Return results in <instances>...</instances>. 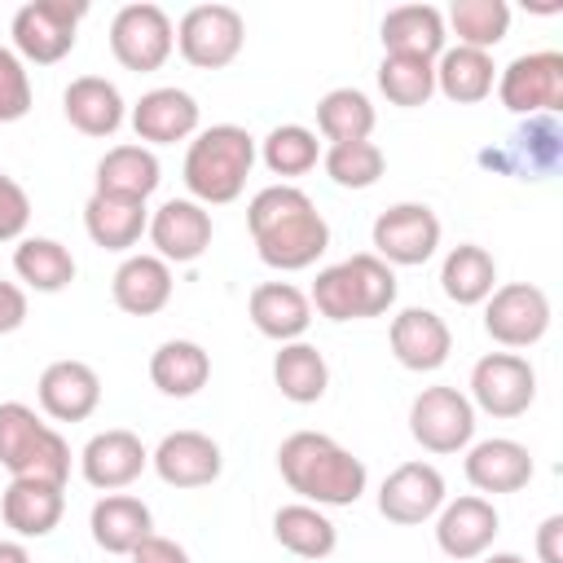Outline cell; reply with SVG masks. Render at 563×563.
Listing matches in <instances>:
<instances>
[{
  "label": "cell",
  "mask_w": 563,
  "mask_h": 563,
  "mask_svg": "<svg viewBox=\"0 0 563 563\" xmlns=\"http://www.w3.org/2000/svg\"><path fill=\"white\" fill-rule=\"evenodd\" d=\"M255 255L277 273L312 268L330 246V224L299 185H268L246 207Z\"/></svg>",
  "instance_id": "6da1fadb"
},
{
  "label": "cell",
  "mask_w": 563,
  "mask_h": 563,
  "mask_svg": "<svg viewBox=\"0 0 563 563\" xmlns=\"http://www.w3.org/2000/svg\"><path fill=\"white\" fill-rule=\"evenodd\" d=\"M277 471L308 506H352L369 484L365 462L325 431L286 435L277 449Z\"/></svg>",
  "instance_id": "7a4b0ae2"
},
{
  "label": "cell",
  "mask_w": 563,
  "mask_h": 563,
  "mask_svg": "<svg viewBox=\"0 0 563 563\" xmlns=\"http://www.w3.org/2000/svg\"><path fill=\"white\" fill-rule=\"evenodd\" d=\"M255 167V136L238 123L202 128L185 150V189L202 207H224L242 198Z\"/></svg>",
  "instance_id": "3957f363"
},
{
  "label": "cell",
  "mask_w": 563,
  "mask_h": 563,
  "mask_svg": "<svg viewBox=\"0 0 563 563\" xmlns=\"http://www.w3.org/2000/svg\"><path fill=\"white\" fill-rule=\"evenodd\" d=\"M308 303L325 317V321H365V317H383L396 303V273L391 264H383L374 251L347 255L330 268L317 273Z\"/></svg>",
  "instance_id": "277c9868"
},
{
  "label": "cell",
  "mask_w": 563,
  "mask_h": 563,
  "mask_svg": "<svg viewBox=\"0 0 563 563\" xmlns=\"http://www.w3.org/2000/svg\"><path fill=\"white\" fill-rule=\"evenodd\" d=\"M0 466L13 479L66 484V475H70V444L31 405L4 400L0 405Z\"/></svg>",
  "instance_id": "5b68a950"
},
{
  "label": "cell",
  "mask_w": 563,
  "mask_h": 563,
  "mask_svg": "<svg viewBox=\"0 0 563 563\" xmlns=\"http://www.w3.org/2000/svg\"><path fill=\"white\" fill-rule=\"evenodd\" d=\"M84 13H88L84 0H26L13 13V26H9L13 53L22 62H35V66L62 62L79 40Z\"/></svg>",
  "instance_id": "8992f818"
},
{
  "label": "cell",
  "mask_w": 563,
  "mask_h": 563,
  "mask_svg": "<svg viewBox=\"0 0 563 563\" xmlns=\"http://www.w3.org/2000/svg\"><path fill=\"white\" fill-rule=\"evenodd\" d=\"M246 44V22L233 4H194L176 22V48L198 70H224Z\"/></svg>",
  "instance_id": "52a82bcc"
},
{
  "label": "cell",
  "mask_w": 563,
  "mask_h": 563,
  "mask_svg": "<svg viewBox=\"0 0 563 563\" xmlns=\"http://www.w3.org/2000/svg\"><path fill=\"white\" fill-rule=\"evenodd\" d=\"M176 48V26L167 18V9L158 4H123L110 22V53L123 70L150 75L158 70Z\"/></svg>",
  "instance_id": "ba28073f"
},
{
  "label": "cell",
  "mask_w": 563,
  "mask_h": 563,
  "mask_svg": "<svg viewBox=\"0 0 563 563\" xmlns=\"http://www.w3.org/2000/svg\"><path fill=\"white\" fill-rule=\"evenodd\" d=\"M497 101L510 114H554L563 106V53H519L510 66L497 70Z\"/></svg>",
  "instance_id": "9c48e42d"
},
{
  "label": "cell",
  "mask_w": 563,
  "mask_h": 563,
  "mask_svg": "<svg viewBox=\"0 0 563 563\" xmlns=\"http://www.w3.org/2000/svg\"><path fill=\"white\" fill-rule=\"evenodd\" d=\"M369 242H374V255L391 268L427 264L440 246V216L427 202H396V207L378 211Z\"/></svg>",
  "instance_id": "30bf717a"
},
{
  "label": "cell",
  "mask_w": 563,
  "mask_h": 563,
  "mask_svg": "<svg viewBox=\"0 0 563 563\" xmlns=\"http://www.w3.org/2000/svg\"><path fill=\"white\" fill-rule=\"evenodd\" d=\"M409 435L427 453H462L475 435V405L457 387H422L409 405Z\"/></svg>",
  "instance_id": "8fae6325"
},
{
  "label": "cell",
  "mask_w": 563,
  "mask_h": 563,
  "mask_svg": "<svg viewBox=\"0 0 563 563\" xmlns=\"http://www.w3.org/2000/svg\"><path fill=\"white\" fill-rule=\"evenodd\" d=\"M484 330L501 347H532L550 330V299L532 282H506L484 299Z\"/></svg>",
  "instance_id": "7c38bea8"
},
{
  "label": "cell",
  "mask_w": 563,
  "mask_h": 563,
  "mask_svg": "<svg viewBox=\"0 0 563 563\" xmlns=\"http://www.w3.org/2000/svg\"><path fill=\"white\" fill-rule=\"evenodd\" d=\"M466 400L493 418H519L537 400V369L515 352H488L471 369Z\"/></svg>",
  "instance_id": "4fadbf2b"
},
{
  "label": "cell",
  "mask_w": 563,
  "mask_h": 563,
  "mask_svg": "<svg viewBox=\"0 0 563 563\" xmlns=\"http://www.w3.org/2000/svg\"><path fill=\"white\" fill-rule=\"evenodd\" d=\"M440 506H444V475L431 462H400L378 488V515L400 528L435 519Z\"/></svg>",
  "instance_id": "5bb4252c"
},
{
  "label": "cell",
  "mask_w": 563,
  "mask_h": 563,
  "mask_svg": "<svg viewBox=\"0 0 563 563\" xmlns=\"http://www.w3.org/2000/svg\"><path fill=\"white\" fill-rule=\"evenodd\" d=\"M150 242L154 255L167 264H194L202 260V251L211 246V211L194 198H167L154 216H150Z\"/></svg>",
  "instance_id": "9a60e30c"
},
{
  "label": "cell",
  "mask_w": 563,
  "mask_h": 563,
  "mask_svg": "<svg viewBox=\"0 0 563 563\" xmlns=\"http://www.w3.org/2000/svg\"><path fill=\"white\" fill-rule=\"evenodd\" d=\"M150 466L167 488H207L224 471V453L202 431H167L150 453Z\"/></svg>",
  "instance_id": "2e32d148"
},
{
  "label": "cell",
  "mask_w": 563,
  "mask_h": 563,
  "mask_svg": "<svg viewBox=\"0 0 563 563\" xmlns=\"http://www.w3.org/2000/svg\"><path fill=\"white\" fill-rule=\"evenodd\" d=\"M501 532V519L493 510L488 497H457V501H444L440 515H435V545L457 559V563H471V559H484L488 545L497 541Z\"/></svg>",
  "instance_id": "e0dca14e"
},
{
  "label": "cell",
  "mask_w": 563,
  "mask_h": 563,
  "mask_svg": "<svg viewBox=\"0 0 563 563\" xmlns=\"http://www.w3.org/2000/svg\"><path fill=\"white\" fill-rule=\"evenodd\" d=\"M150 466V449L141 444L136 431H123V427H110V431H97L84 453H79V471L92 488L101 493H119L128 488L132 479H141V471Z\"/></svg>",
  "instance_id": "ac0fdd59"
},
{
  "label": "cell",
  "mask_w": 563,
  "mask_h": 563,
  "mask_svg": "<svg viewBox=\"0 0 563 563\" xmlns=\"http://www.w3.org/2000/svg\"><path fill=\"white\" fill-rule=\"evenodd\" d=\"M387 343H391V356L413 374L440 369L449 361V352H453V334H449L444 317L431 312V308H400L391 317Z\"/></svg>",
  "instance_id": "d6986e66"
},
{
  "label": "cell",
  "mask_w": 563,
  "mask_h": 563,
  "mask_svg": "<svg viewBox=\"0 0 563 563\" xmlns=\"http://www.w3.org/2000/svg\"><path fill=\"white\" fill-rule=\"evenodd\" d=\"M35 396L53 422H84L101 405V378L88 361H53L44 365Z\"/></svg>",
  "instance_id": "ffe728a7"
},
{
  "label": "cell",
  "mask_w": 563,
  "mask_h": 563,
  "mask_svg": "<svg viewBox=\"0 0 563 563\" xmlns=\"http://www.w3.org/2000/svg\"><path fill=\"white\" fill-rule=\"evenodd\" d=\"M198 101L185 88H150L132 106V132L141 145H176L198 136Z\"/></svg>",
  "instance_id": "44dd1931"
},
{
  "label": "cell",
  "mask_w": 563,
  "mask_h": 563,
  "mask_svg": "<svg viewBox=\"0 0 563 563\" xmlns=\"http://www.w3.org/2000/svg\"><path fill=\"white\" fill-rule=\"evenodd\" d=\"M66 510V484H48V479H9V488L0 493V519L4 528H13L22 541H40L62 523Z\"/></svg>",
  "instance_id": "7402d4cb"
},
{
  "label": "cell",
  "mask_w": 563,
  "mask_h": 563,
  "mask_svg": "<svg viewBox=\"0 0 563 563\" xmlns=\"http://www.w3.org/2000/svg\"><path fill=\"white\" fill-rule=\"evenodd\" d=\"M172 264L158 255H128L110 277V299L128 317H154L172 303Z\"/></svg>",
  "instance_id": "603a6c76"
},
{
  "label": "cell",
  "mask_w": 563,
  "mask_h": 563,
  "mask_svg": "<svg viewBox=\"0 0 563 563\" xmlns=\"http://www.w3.org/2000/svg\"><path fill=\"white\" fill-rule=\"evenodd\" d=\"M62 114L84 136H114L123 128V119H128V106H123V92L110 79L79 75L62 92Z\"/></svg>",
  "instance_id": "cb8c5ba5"
},
{
  "label": "cell",
  "mask_w": 563,
  "mask_h": 563,
  "mask_svg": "<svg viewBox=\"0 0 563 563\" xmlns=\"http://www.w3.org/2000/svg\"><path fill=\"white\" fill-rule=\"evenodd\" d=\"M466 479L479 493H519L532 479V453L528 444L506 440V435L466 444Z\"/></svg>",
  "instance_id": "d4e9b609"
},
{
  "label": "cell",
  "mask_w": 563,
  "mask_h": 563,
  "mask_svg": "<svg viewBox=\"0 0 563 563\" xmlns=\"http://www.w3.org/2000/svg\"><path fill=\"white\" fill-rule=\"evenodd\" d=\"M246 312H251V325L273 343H295L312 325V303L290 282H260L246 299Z\"/></svg>",
  "instance_id": "484cf974"
},
{
  "label": "cell",
  "mask_w": 563,
  "mask_h": 563,
  "mask_svg": "<svg viewBox=\"0 0 563 563\" xmlns=\"http://www.w3.org/2000/svg\"><path fill=\"white\" fill-rule=\"evenodd\" d=\"M378 31H383V53L422 57V62H435L449 40L444 13L435 4H396V9H387Z\"/></svg>",
  "instance_id": "4316f807"
},
{
  "label": "cell",
  "mask_w": 563,
  "mask_h": 563,
  "mask_svg": "<svg viewBox=\"0 0 563 563\" xmlns=\"http://www.w3.org/2000/svg\"><path fill=\"white\" fill-rule=\"evenodd\" d=\"M163 180V167L154 158L150 145H114L97 158V189L106 198H128V202H145Z\"/></svg>",
  "instance_id": "83f0119b"
},
{
  "label": "cell",
  "mask_w": 563,
  "mask_h": 563,
  "mask_svg": "<svg viewBox=\"0 0 563 563\" xmlns=\"http://www.w3.org/2000/svg\"><path fill=\"white\" fill-rule=\"evenodd\" d=\"M88 528H92V541L106 550V554H132L150 532H154V515L141 497L132 493H110L92 506L88 515Z\"/></svg>",
  "instance_id": "f1b7e54d"
},
{
  "label": "cell",
  "mask_w": 563,
  "mask_h": 563,
  "mask_svg": "<svg viewBox=\"0 0 563 563\" xmlns=\"http://www.w3.org/2000/svg\"><path fill=\"white\" fill-rule=\"evenodd\" d=\"M207 378H211V356H207V347L194 343V339H167V343H158L154 356H150V383H154L163 396H172V400L198 396V391L207 387Z\"/></svg>",
  "instance_id": "f546056e"
},
{
  "label": "cell",
  "mask_w": 563,
  "mask_h": 563,
  "mask_svg": "<svg viewBox=\"0 0 563 563\" xmlns=\"http://www.w3.org/2000/svg\"><path fill=\"white\" fill-rule=\"evenodd\" d=\"M84 229H88L92 246H101V251H132L141 242V233L150 229V211H145V202L92 194L84 202Z\"/></svg>",
  "instance_id": "4dcf8cb0"
},
{
  "label": "cell",
  "mask_w": 563,
  "mask_h": 563,
  "mask_svg": "<svg viewBox=\"0 0 563 563\" xmlns=\"http://www.w3.org/2000/svg\"><path fill=\"white\" fill-rule=\"evenodd\" d=\"M493 88H497V66H493L488 53L453 44V48H444V53L435 57V92H444L449 101L475 106V101H484Z\"/></svg>",
  "instance_id": "1f68e13d"
},
{
  "label": "cell",
  "mask_w": 563,
  "mask_h": 563,
  "mask_svg": "<svg viewBox=\"0 0 563 563\" xmlns=\"http://www.w3.org/2000/svg\"><path fill=\"white\" fill-rule=\"evenodd\" d=\"M440 290L457 303V308H475L497 290V260L475 246V242H457L444 264H440Z\"/></svg>",
  "instance_id": "d6a6232c"
},
{
  "label": "cell",
  "mask_w": 563,
  "mask_h": 563,
  "mask_svg": "<svg viewBox=\"0 0 563 563\" xmlns=\"http://www.w3.org/2000/svg\"><path fill=\"white\" fill-rule=\"evenodd\" d=\"M273 383H277V391L286 400L317 405L325 396V387H330V365H325V356L312 343L295 339V343H282L277 347V356H273Z\"/></svg>",
  "instance_id": "836d02e7"
},
{
  "label": "cell",
  "mask_w": 563,
  "mask_h": 563,
  "mask_svg": "<svg viewBox=\"0 0 563 563\" xmlns=\"http://www.w3.org/2000/svg\"><path fill=\"white\" fill-rule=\"evenodd\" d=\"M273 537L295 559H330L334 545H339V528L321 515V506H308V501L282 506L273 515Z\"/></svg>",
  "instance_id": "e575fe53"
},
{
  "label": "cell",
  "mask_w": 563,
  "mask_h": 563,
  "mask_svg": "<svg viewBox=\"0 0 563 563\" xmlns=\"http://www.w3.org/2000/svg\"><path fill=\"white\" fill-rule=\"evenodd\" d=\"M13 273L40 295H57L75 282V255L57 238H22L13 251Z\"/></svg>",
  "instance_id": "d590c367"
},
{
  "label": "cell",
  "mask_w": 563,
  "mask_h": 563,
  "mask_svg": "<svg viewBox=\"0 0 563 563\" xmlns=\"http://www.w3.org/2000/svg\"><path fill=\"white\" fill-rule=\"evenodd\" d=\"M317 128L330 145H347V141H369L374 132V106L361 88H330L317 101Z\"/></svg>",
  "instance_id": "8d00e7d4"
},
{
  "label": "cell",
  "mask_w": 563,
  "mask_h": 563,
  "mask_svg": "<svg viewBox=\"0 0 563 563\" xmlns=\"http://www.w3.org/2000/svg\"><path fill=\"white\" fill-rule=\"evenodd\" d=\"M444 26H453V35H457L462 48L488 53V48H497V44L506 40V31H510V4H506V0H453Z\"/></svg>",
  "instance_id": "74e56055"
},
{
  "label": "cell",
  "mask_w": 563,
  "mask_h": 563,
  "mask_svg": "<svg viewBox=\"0 0 563 563\" xmlns=\"http://www.w3.org/2000/svg\"><path fill=\"white\" fill-rule=\"evenodd\" d=\"M378 88H383V97L391 106L418 110V106H427L435 97V62L383 53V62H378Z\"/></svg>",
  "instance_id": "f35d334b"
},
{
  "label": "cell",
  "mask_w": 563,
  "mask_h": 563,
  "mask_svg": "<svg viewBox=\"0 0 563 563\" xmlns=\"http://www.w3.org/2000/svg\"><path fill=\"white\" fill-rule=\"evenodd\" d=\"M260 158H264V167H268L273 176H282V185H286L290 176H303V172L317 167L321 141H317V132L303 128V123H282V128H273V132L264 136Z\"/></svg>",
  "instance_id": "ab89813d"
},
{
  "label": "cell",
  "mask_w": 563,
  "mask_h": 563,
  "mask_svg": "<svg viewBox=\"0 0 563 563\" xmlns=\"http://www.w3.org/2000/svg\"><path fill=\"white\" fill-rule=\"evenodd\" d=\"M321 163H325V176H330L339 189H369V185L383 180V167H387V158H383V150H378L374 141L330 145V150L321 154Z\"/></svg>",
  "instance_id": "60d3db41"
},
{
  "label": "cell",
  "mask_w": 563,
  "mask_h": 563,
  "mask_svg": "<svg viewBox=\"0 0 563 563\" xmlns=\"http://www.w3.org/2000/svg\"><path fill=\"white\" fill-rule=\"evenodd\" d=\"M31 110V75L13 48L0 44V123H18Z\"/></svg>",
  "instance_id": "b9f144b4"
},
{
  "label": "cell",
  "mask_w": 563,
  "mask_h": 563,
  "mask_svg": "<svg viewBox=\"0 0 563 563\" xmlns=\"http://www.w3.org/2000/svg\"><path fill=\"white\" fill-rule=\"evenodd\" d=\"M26 224H31V198H26V189L9 172H0V242H22Z\"/></svg>",
  "instance_id": "7bdbcfd3"
},
{
  "label": "cell",
  "mask_w": 563,
  "mask_h": 563,
  "mask_svg": "<svg viewBox=\"0 0 563 563\" xmlns=\"http://www.w3.org/2000/svg\"><path fill=\"white\" fill-rule=\"evenodd\" d=\"M132 563H189V550L180 545V541H172V537H158V532H150L132 554H128Z\"/></svg>",
  "instance_id": "ee69618b"
},
{
  "label": "cell",
  "mask_w": 563,
  "mask_h": 563,
  "mask_svg": "<svg viewBox=\"0 0 563 563\" xmlns=\"http://www.w3.org/2000/svg\"><path fill=\"white\" fill-rule=\"evenodd\" d=\"M26 321V290L0 277V334H13Z\"/></svg>",
  "instance_id": "f6af8a7d"
},
{
  "label": "cell",
  "mask_w": 563,
  "mask_h": 563,
  "mask_svg": "<svg viewBox=\"0 0 563 563\" xmlns=\"http://www.w3.org/2000/svg\"><path fill=\"white\" fill-rule=\"evenodd\" d=\"M537 559L541 563H563V515H545L537 528Z\"/></svg>",
  "instance_id": "bcb514c9"
},
{
  "label": "cell",
  "mask_w": 563,
  "mask_h": 563,
  "mask_svg": "<svg viewBox=\"0 0 563 563\" xmlns=\"http://www.w3.org/2000/svg\"><path fill=\"white\" fill-rule=\"evenodd\" d=\"M0 563H31V550L22 541H0Z\"/></svg>",
  "instance_id": "7dc6e473"
},
{
  "label": "cell",
  "mask_w": 563,
  "mask_h": 563,
  "mask_svg": "<svg viewBox=\"0 0 563 563\" xmlns=\"http://www.w3.org/2000/svg\"><path fill=\"white\" fill-rule=\"evenodd\" d=\"M484 563H528L523 554H510V550H501V554H488Z\"/></svg>",
  "instance_id": "c3c4849f"
}]
</instances>
